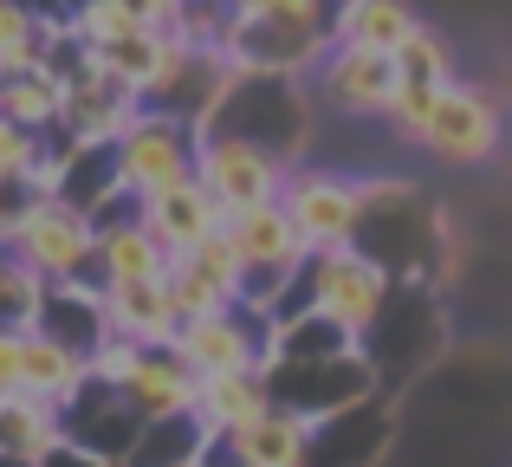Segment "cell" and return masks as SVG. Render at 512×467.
Wrapping results in <instances>:
<instances>
[{
  "instance_id": "obj_1",
  "label": "cell",
  "mask_w": 512,
  "mask_h": 467,
  "mask_svg": "<svg viewBox=\"0 0 512 467\" xmlns=\"http://www.w3.org/2000/svg\"><path fill=\"white\" fill-rule=\"evenodd\" d=\"M214 137H247L260 150H273L279 163H312L318 150V104H312V85L305 78H286V72H247V65H227V85L214 98L208 124Z\"/></svg>"
},
{
  "instance_id": "obj_2",
  "label": "cell",
  "mask_w": 512,
  "mask_h": 467,
  "mask_svg": "<svg viewBox=\"0 0 512 467\" xmlns=\"http://www.w3.org/2000/svg\"><path fill=\"white\" fill-rule=\"evenodd\" d=\"M389 292H396V279H389V266H376L363 247H338V253H312V260L292 273L286 299L273 305V325H286V318L299 312H325L338 318L344 331H370L376 318H383Z\"/></svg>"
},
{
  "instance_id": "obj_3",
  "label": "cell",
  "mask_w": 512,
  "mask_h": 467,
  "mask_svg": "<svg viewBox=\"0 0 512 467\" xmlns=\"http://www.w3.org/2000/svg\"><path fill=\"white\" fill-rule=\"evenodd\" d=\"M441 344H448V325H441V305H435V279H396L383 318L363 331V357H370L383 396H396L409 377H422L441 357Z\"/></svg>"
},
{
  "instance_id": "obj_4",
  "label": "cell",
  "mask_w": 512,
  "mask_h": 467,
  "mask_svg": "<svg viewBox=\"0 0 512 467\" xmlns=\"http://www.w3.org/2000/svg\"><path fill=\"white\" fill-rule=\"evenodd\" d=\"M428 240H435V208L422 202V189L409 176H376L357 247L376 266H389V279H435L428 273Z\"/></svg>"
},
{
  "instance_id": "obj_5",
  "label": "cell",
  "mask_w": 512,
  "mask_h": 467,
  "mask_svg": "<svg viewBox=\"0 0 512 467\" xmlns=\"http://www.w3.org/2000/svg\"><path fill=\"white\" fill-rule=\"evenodd\" d=\"M279 208L292 215V228L305 234L312 253H338L357 247L363 234V208H370V176H350V169H325V163H299L279 195Z\"/></svg>"
},
{
  "instance_id": "obj_6",
  "label": "cell",
  "mask_w": 512,
  "mask_h": 467,
  "mask_svg": "<svg viewBox=\"0 0 512 467\" xmlns=\"http://www.w3.org/2000/svg\"><path fill=\"white\" fill-rule=\"evenodd\" d=\"M195 182L214 195L221 215H247V208H266V202L286 195L292 163H279L273 150H260V143H247V137H214V130H201Z\"/></svg>"
},
{
  "instance_id": "obj_7",
  "label": "cell",
  "mask_w": 512,
  "mask_h": 467,
  "mask_svg": "<svg viewBox=\"0 0 512 467\" xmlns=\"http://www.w3.org/2000/svg\"><path fill=\"white\" fill-rule=\"evenodd\" d=\"M266 390H273L279 409H292L299 422L318 429V422L383 396V383H376L370 357L357 351V357H331V364H266Z\"/></svg>"
},
{
  "instance_id": "obj_8",
  "label": "cell",
  "mask_w": 512,
  "mask_h": 467,
  "mask_svg": "<svg viewBox=\"0 0 512 467\" xmlns=\"http://www.w3.org/2000/svg\"><path fill=\"white\" fill-rule=\"evenodd\" d=\"M273 318L253 305H227L214 318H188L175 331V351L188 357L195 377H240V370H266L273 364Z\"/></svg>"
},
{
  "instance_id": "obj_9",
  "label": "cell",
  "mask_w": 512,
  "mask_h": 467,
  "mask_svg": "<svg viewBox=\"0 0 512 467\" xmlns=\"http://www.w3.org/2000/svg\"><path fill=\"white\" fill-rule=\"evenodd\" d=\"M195 143H201L195 124L163 117V111L143 104L137 124L117 137V182H124V195L150 202L156 189H169V182H188L195 176Z\"/></svg>"
},
{
  "instance_id": "obj_10",
  "label": "cell",
  "mask_w": 512,
  "mask_h": 467,
  "mask_svg": "<svg viewBox=\"0 0 512 467\" xmlns=\"http://www.w3.org/2000/svg\"><path fill=\"white\" fill-rule=\"evenodd\" d=\"M422 143L435 163H454V169H474V163H487L493 150L506 143V117H500V104H493V91L487 85H448L435 98V111H428V124H422Z\"/></svg>"
},
{
  "instance_id": "obj_11",
  "label": "cell",
  "mask_w": 512,
  "mask_h": 467,
  "mask_svg": "<svg viewBox=\"0 0 512 467\" xmlns=\"http://www.w3.org/2000/svg\"><path fill=\"white\" fill-rule=\"evenodd\" d=\"M305 85H312V104L325 117L376 124V117H389V98H396V59L363 52V46H331L325 65H318Z\"/></svg>"
},
{
  "instance_id": "obj_12",
  "label": "cell",
  "mask_w": 512,
  "mask_h": 467,
  "mask_svg": "<svg viewBox=\"0 0 512 467\" xmlns=\"http://www.w3.org/2000/svg\"><path fill=\"white\" fill-rule=\"evenodd\" d=\"M13 253H20L26 266H33L46 286H65V279H91L98 273V228H91L78 208H65L59 195H46V202L26 215L20 240H13ZM98 286V279H91Z\"/></svg>"
},
{
  "instance_id": "obj_13",
  "label": "cell",
  "mask_w": 512,
  "mask_h": 467,
  "mask_svg": "<svg viewBox=\"0 0 512 467\" xmlns=\"http://www.w3.org/2000/svg\"><path fill=\"white\" fill-rule=\"evenodd\" d=\"M338 46L318 26H292V20H240L227 39V65L247 72H286V78H312L325 65V52Z\"/></svg>"
},
{
  "instance_id": "obj_14",
  "label": "cell",
  "mask_w": 512,
  "mask_h": 467,
  "mask_svg": "<svg viewBox=\"0 0 512 467\" xmlns=\"http://www.w3.org/2000/svg\"><path fill=\"white\" fill-rule=\"evenodd\" d=\"M59 422H65V442L72 448H85V455H98V461H117V467L130 461V448H137V435H143V416L124 403V390H111V383H98V377L59 409Z\"/></svg>"
},
{
  "instance_id": "obj_15",
  "label": "cell",
  "mask_w": 512,
  "mask_h": 467,
  "mask_svg": "<svg viewBox=\"0 0 512 467\" xmlns=\"http://www.w3.org/2000/svg\"><path fill=\"white\" fill-rule=\"evenodd\" d=\"M221 85H227V59L221 52H195V46H182V39H169L163 72H156L150 91H143V104L201 130L208 111H214V98H221Z\"/></svg>"
},
{
  "instance_id": "obj_16",
  "label": "cell",
  "mask_w": 512,
  "mask_h": 467,
  "mask_svg": "<svg viewBox=\"0 0 512 467\" xmlns=\"http://www.w3.org/2000/svg\"><path fill=\"white\" fill-rule=\"evenodd\" d=\"M137 111H143V98L130 85H117L111 72L98 65V52H91V65L65 85V117H59V130L72 143H117L130 124H137Z\"/></svg>"
},
{
  "instance_id": "obj_17",
  "label": "cell",
  "mask_w": 512,
  "mask_h": 467,
  "mask_svg": "<svg viewBox=\"0 0 512 467\" xmlns=\"http://www.w3.org/2000/svg\"><path fill=\"white\" fill-rule=\"evenodd\" d=\"M389 442H396V396H370V403L318 422L305 467H376L389 455Z\"/></svg>"
},
{
  "instance_id": "obj_18",
  "label": "cell",
  "mask_w": 512,
  "mask_h": 467,
  "mask_svg": "<svg viewBox=\"0 0 512 467\" xmlns=\"http://www.w3.org/2000/svg\"><path fill=\"white\" fill-rule=\"evenodd\" d=\"M305 455H312V422H299L292 409L273 403L260 422L221 435L208 448V467H305Z\"/></svg>"
},
{
  "instance_id": "obj_19",
  "label": "cell",
  "mask_w": 512,
  "mask_h": 467,
  "mask_svg": "<svg viewBox=\"0 0 512 467\" xmlns=\"http://www.w3.org/2000/svg\"><path fill=\"white\" fill-rule=\"evenodd\" d=\"M117 390H124V403L137 409L143 422H169V416H195L201 377L188 370V357L175 351V344H156V351L137 357V370H130Z\"/></svg>"
},
{
  "instance_id": "obj_20",
  "label": "cell",
  "mask_w": 512,
  "mask_h": 467,
  "mask_svg": "<svg viewBox=\"0 0 512 467\" xmlns=\"http://www.w3.org/2000/svg\"><path fill=\"white\" fill-rule=\"evenodd\" d=\"M137 221H143V228H150V234L169 247V260L195 253L208 234H221V228H227V215L214 208V195L201 189L195 176H188V182H169V189H156L150 202L137 208Z\"/></svg>"
},
{
  "instance_id": "obj_21",
  "label": "cell",
  "mask_w": 512,
  "mask_h": 467,
  "mask_svg": "<svg viewBox=\"0 0 512 467\" xmlns=\"http://www.w3.org/2000/svg\"><path fill=\"white\" fill-rule=\"evenodd\" d=\"M46 338H59L65 351H78L91 364V357L111 344V318H104V286H91V279H65V286H46V305H39V325Z\"/></svg>"
},
{
  "instance_id": "obj_22",
  "label": "cell",
  "mask_w": 512,
  "mask_h": 467,
  "mask_svg": "<svg viewBox=\"0 0 512 467\" xmlns=\"http://www.w3.org/2000/svg\"><path fill=\"white\" fill-rule=\"evenodd\" d=\"M104 318H111V338H130L143 351L175 344V331H182V312H175L163 279H150V286H104Z\"/></svg>"
},
{
  "instance_id": "obj_23",
  "label": "cell",
  "mask_w": 512,
  "mask_h": 467,
  "mask_svg": "<svg viewBox=\"0 0 512 467\" xmlns=\"http://www.w3.org/2000/svg\"><path fill=\"white\" fill-rule=\"evenodd\" d=\"M273 409V390H266V370H240V377H201V396H195V422L221 442V435L247 429Z\"/></svg>"
},
{
  "instance_id": "obj_24",
  "label": "cell",
  "mask_w": 512,
  "mask_h": 467,
  "mask_svg": "<svg viewBox=\"0 0 512 467\" xmlns=\"http://www.w3.org/2000/svg\"><path fill=\"white\" fill-rule=\"evenodd\" d=\"M415 33H422V13L409 0H344L338 13V46H363L383 59H396Z\"/></svg>"
},
{
  "instance_id": "obj_25",
  "label": "cell",
  "mask_w": 512,
  "mask_h": 467,
  "mask_svg": "<svg viewBox=\"0 0 512 467\" xmlns=\"http://www.w3.org/2000/svg\"><path fill=\"white\" fill-rule=\"evenodd\" d=\"M169 247L156 240L143 221H130V228H111L98 234V286H150V279H169Z\"/></svg>"
},
{
  "instance_id": "obj_26",
  "label": "cell",
  "mask_w": 512,
  "mask_h": 467,
  "mask_svg": "<svg viewBox=\"0 0 512 467\" xmlns=\"http://www.w3.org/2000/svg\"><path fill=\"white\" fill-rule=\"evenodd\" d=\"M85 383H91V364L78 351H65V344L46 338V331H26L20 338V390L26 396H46V403L65 409Z\"/></svg>"
},
{
  "instance_id": "obj_27",
  "label": "cell",
  "mask_w": 512,
  "mask_h": 467,
  "mask_svg": "<svg viewBox=\"0 0 512 467\" xmlns=\"http://www.w3.org/2000/svg\"><path fill=\"white\" fill-rule=\"evenodd\" d=\"M59 442H65L59 403H46V396H26V390H7V396H0V455L46 461Z\"/></svg>"
},
{
  "instance_id": "obj_28",
  "label": "cell",
  "mask_w": 512,
  "mask_h": 467,
  "mask_svg": "<svg viewBox=\"0 0 512 467\" xmlns=\"http://www.w3.org/2000/svg\"><path fill=\"white\" fill-rule=\"evenodd\" d=\"M357 351H363V338L325 312H299L273 331V364H331V357H357Z\"/></svg>"
},
{
  "instance_id": "obj_29",
  "label": "cell",
  "mask_w": 512,
  "mask_h": 467,
  "mask_svg": "<svg viewBox=\"0 0 512 467\" xmlns=\"http://www.w3.org/2000/svg\"><path fill=\"white\" fill-rule=\"evenodd\" d=\"M208 448H214V435L195 416H169V422H143L124 467H208Z\"/></svg>"
},
{
  "instance_id": "obj_30",
  "label": "cell",
  "mask_w": 512,
  "mask_h": 467,
  "mask_svg": "<svg viewBox=\"0 0 512 467\" xmlns=\"http://www.w3.org/2000/svg\"><path fill=\"white\" fill-rule=\"evenodd\" d=\"M117 189H124V182H117V143H78L72 163H65L59 202H65V208H78V215L91 221Z\"/></svg>"
},
{
  "instance_id": "obj_31",
  "label": "cell",
  "mask_w": 512,
  "mask_h": 467,
  "mask_svg": "<svg viewBox=\"0 0 512 467\" xmlns=\"http://www.w3.org/2000/svg\"><path fill=\"white\" fill-rule=\"evenodd\" d=\"M0 117L20 124V130L52 137L59 117H65V78L52 72V65H46V72H26V78H7V85H0Z\"/></svg>"
},
{
  "instance_id": "obj_32",
  "label": "cell",
  "mask_w": 512,
  "mask_h": 467,
  "mask_svg": "<svg viewBox=\"0 0 512 467\" xmlns=\"http://www.w3.org/2000/svg\"><path fill=\"white\" fill-rule=\"evenodd\" d=\"M234 26H240V7H234V0H175L169 39H182V46H195V52H221V59H227Z\"/></svg>"
},
{
  "instance_id": "obj_33",
  "label": "cell",
  "mask_w": 512,
  "mask_h": 467,
  "mask_svg": "<svg viewBox=\"0 0 512 467\" xmlns=\"http://www.w3.org/2000/svg\"><path fill=\"white\" fill-rule=\"evenodd\" d=\"M39 305H46V279L20 260V253H0V331L26 338L39 325Z\"/></svg>"
},
{
  "instance_id": "obj_34",
  "label": "cell",
  "mask_w": 512,
  "mask_h": 467,
  "mask_svg": "<svg viewBox=\"0 0 512 467\" xmlns=\"http://www.w3.org/2000/svg\"><path fill=\"white\" fill-rule=\"evenodd\" d=\"M396 85H415V91H448V85H461L454 78V46L435 33V26H422V33L409 39V46L396 52Z\"/></svg>"
},
{
  "instance_id": "obj_35",
  "label": "cell",
  "mask_w": 512,
  "mask_h": 467,
  "mask_svg": "<svg viewBox=\"0 0 512 467\" xmlns=\"http://www.w3.org/2000/svg\"><path fill=\"white\" fill-rule=\"evenodd\" d=\"M98 52V65L117 78V85H130L143 98V91L156 85V72H163V52H169V33H137V39H117V46H91Z\"/></svg>"
},
{
  "instance_id": "obj_36",
  "label": "cell",
  "mask_w": 512,
  "mask_h": 467,
  "mask_svg": "<svg viewBox=\"0 0 512 467\" xmlns=\"http://www.w3.org/2000/svg\"><path fill=\"white\" fill-rule=\"evenodd\" d=\"M163 286H169L175 312H182V325H188V318H214V312H227V305H234V292H221L208 273H201V266H188V260H175V266H169Z\"/></svg>"
},
{
  "instance_id": "obj_37",
  "label": "cell",
  "mask_w": 512,
  "mask_h": 467,
  "mask_svg": "<svg viewBox=\"0 0 512 467\" xmlns=\"http://www.w3.org/2000/svg\"><path fill=\"white\" fill-rule=\"evenodd\" d=\"M240 20H292V26H318L338 39V13L344 0H234Z\"/></svg>"
},
{
  "instance_id": "obj_38",
  "label": "cell",
  "mask_w": 512,
  "mask_h": 467,
  "mask_svg": "<svg viewBox=\"0 0 512 467\" xmlns=\"http://www.w3.org/2000/svg\"><path fill=\"white\" fill-rule=\"evenodd\" d=\"M188 266H201V273L214 279L221 292H234V305H240V286H247V266H240V253H234V240H227V228L221 234H208L195 253H182Z\"/></svg>"
},
{
  "instance_id": "obj_39",
  "label": "cell",
  "mask_w": 512,
  "mask_h": 467,
  "mask_svg": "<svg viewBox=\"0 0 512 467\" xmlns=\"http://www.w3.org/2000/svg\"><path fill=\"white\" fill-rule=\"evenodd\" d=\"M33 208H39L33 182H26V176H0V253H13V240H20V228H26Z\"/></svg>"
},
{
  "instance_id": "obj_40",
  "label": "cell",
  "mask_w": 512,
  "mask_h": 467,
  "mask_svg": "<svg viewBox=\"0 0 512 467\" xmlns=\"http://www.w3.org/2000/svg\"><path fill=\"white\" fill-rule=\"evenodd\" d=\"M33 33H39V20L26 13V0H0V52L20 46V39H33Z\"/></svg>"
},
{
  "instance_id": "obj_41",
  "label": "cell",
  "mask_w": 512,
  "mask_h": 467,
  "mask_svg": "<svg viewBox=\"0 0 512 467\" xmlns=\"http://www.w3.org/2000/svg\"><path fill=\"white\" fill-rule=\"evenodd\" d=\"M130 13H137L150 33H169V20H175V0H124Z\"/></svg>"
},
{
  "instance_id": "obj_42",
  "label": "cell",
  "mask_w": 512,
  "mask_h": 467,
  "mask_svg": "<svg viewBox=\"0 0 512 467\" xmlns=\"http://www.w3.org/2000/svg\"><path fill=\"white\" fill-rule=\"evenodd\" d=\"M7 390H20V338L0 331V396H7Z\"/></svg>"
},
{
  "instance_id": "obj_43",
  "label": "cell",
  "mask_w": 512,
  "mask_h": 467,
  "mask_svg": "<svg viewBox=\"0 0 512 467\" xmlns=\"http://www.w3.org/2000/svg\"><path fill=\"white\" fill-rule=\"evenodd\" d=\"M39 467H117V461H98V455H85V448H72V442H59Z\"/></svg>"
},
{
  "instance_id": "obj_44",
  "label": "cell",
  "mask_w": 512,
  "mask_h": 467,
  "mask_svg": "<svg viewBox=\"0 0 512 467\" xmlns=\"http://www.w3.org/2000/svg\"><path fill=\"white\" fill-rule=\"evenodd\" d=\"M0 467H39V461H20V455H0Z\"/></svg>"
}]
</instances>
